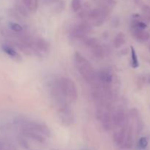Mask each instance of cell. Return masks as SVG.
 Here are the masks:
<instances>
[{"mask_svg":"<svg viewBox=\"0 0 150 150\" xmlns=\"http://www.w3.org/2000/svg\"><path fill=\"white\" fill-rule=\"evenodd\" d=\"M125 43V35L123 32H120L117 36L114 38V45L115 48H119L122 46Z\"/></svg>","mask_w":150,"mask_h":150,"instance_id":"cell-12","label":"cell"},{"mask_svg":"<svg viewBox=\"0 0 150 150\" xmlns=\"http://www.w3.org/2000/svg\"><path fill=\"white\" fill-rule=\"evenodd\" d=\"M100 121L102 122L103 127L105 130L108 131L111 130L113 127V120H112V114L108 111H105L103 113V115L101 117Z\"/></svg>","mask_w":150,"mask_h":150,"instance_id":"cell-6","label":"cell"},{"mask_svg":"<svg viewBox=\"0 0 150 150\" xmlns=\"http://www.w3.org/2000/svg\"><path fill=\"white\" fill-rule=\"evenodd\" d=\"M2 50L4 51V53H6V54H7V55L10 56V57L15 59H21V56L19 55V54L16 52V50L13 49L12 47L7 45H2Z\"/></svg>","mask_w":150,"mask_h":150,"instance_id":"cell-13","label":"cell"},{"mask_svg":"<svg viewBox=\"0 0 150 150\" xmlns=\"http://www.w3.org/2000/svg\"><path fill=\"white\" fill-rule=\"evenodd\" d=\"M144 125L142 122V120H138L137 122V126H136V129H137V133H139L142 130H143Z\"/></svg>","mask_w":150,"mask_h":150,"instance_id":"cell-25","label":"cell"},{"mask_svg":"<svg viewBox=\"0 0 150 150\" xmlns=\"http://www.w3.org/2000/svg\"><path fill=\"white\" fill-rule=\"evenodd\" d=\"M112 120L114 125L117 127H122L126 123L125 112L122 108H118L112 114Z\"/></svg>","mask_w":150,"mask_h":150,"instance_id":"cell-5","label":"cell"},{"mask_svg":"<svg viewBox=\"0 0 150 150\" xmlns=\"http://www.w3.org/2000/svg\"><path fill=\"white\" fill-rule=\"evenodd\" d=\"M9 27H10V29H12V30L16 32H20L23 31V27L20 24L17 23H14V22H10L9 23Z\"/></svg>","mask_w":150,"mask_h":150,"instance_id":"cell-21","label":"cell"},{"mask_svg":"<svg viewBox=\"0 0 150 150\" xmlns=\"http://www.w3.org/2000/svg\"><path fill=\"white\" fill-rule=\"evenodd\" d=\"M130 117L133 119L139 118V112L136 108H132L130 111Z\"/></svg>","mask_w":150,"mask_h":150,"instance_id":"cell-23","label":"cell"},{"mask_svg":"<svg viewBox=\"0 0 150 150\" xmlns=\"http://www.w3.org/2000/svg\"><path fill=\"white\" fill-rule=\"evenodd\" d=\"M91 49V52L93 54L94 57L97 59H102L105 55V51L100 44L92 47Z\"/></svg>","mask_w":150,"mask_h":150,"instance_id":"cell-11","label":"cell"},{"mask_svg":"<svg viewBox=\"0 0 150 150\" xmlns=\"http://www.w3.org/2000/svg\"><path fill=\"white\" fill-rule=\"evenodd\" d=\"M132 29H145L147 26L146 23H145L144 22L140 21H133L132 22Z\"/></svg>","mask_w":150,"mask_h":150,"instance_id":"cell-17","label":"cell"},{"mask_svg":"<svg viewBox=\"0 0 150 150\" xmlns=\"http://www.w3.org/2000/svg\"><path fill=\"white\" fill-rule=\"evenodd\" d=\"M35 47L39 53H46L50 50L49 44L43 39H38L35 42Z\"/></svg>","mask_w":150,"mask_h":150,"instance_id":"cell-10","label":"cell"},{"mask_svg":"<svg viewBox=\"0 0 150 150\" xmlns=\"http://www.w3.org/2000/svg\"><path fill=\"white\" fill-rule=\"evenodd\" d=\"M84 44L86 47L89 48H92V47L95 46V45H98L99 42H98V40L96 38H88V39H86L84 41Z\"/></svg>","mask_w":150,"mask_h":150,"instance_id":"cell-18","label":"cell"},{"mask_svg":"<svg viewBox=\"0 0 150 150\" xmlns=\"http://www.w3.org/2000/svg\"><path fill=\"white\" fill-rule=\"evenodd\" d=\"M138 82V86L140 87H143L144 84L146 83V77L145 76H140L137 81Z\"/></svg>","mask_w":150,"mask_h":150,"instance_id":"cell-24","label":"cell"},{"mask_svg":"<svg viewBox=\"0 0 150 150\" xmlns=\"http://www.w3.org/2000/svg\"><path fill=\"white\" fill-rule=\"evenodd\" d=\"M74 57L77 64L78 70L83 79L89 84L92 85L94 88H99L100 83L98 80L97 73L89 62L79 52L75 53Z\"/></svg>","mask_w":150,"mask_h":150,"instance_id":"cell-1","label":"cell"},{"mask_svg":"<svg viewBox=\"0 0 150 150\" xmlns=\"http://www.w3.org/2000/svg\"><path fill=\"white\" fill-rule=\"evenodd\" d=\"M58 89L61 95L72 101L77 100L78 90L76 85L73 80L68 78H61L58 81Z\"/></svg>","mask_w":150,"mask_h":150,"instance_id":"cell-2","label":"cell"},{"mask_svg":"<svg viewBox=\"0 0 150 150\" xmlns=\"http://www.w3.org/2000/svg\"><path fill=\"white\" fill-rule=\"evenodd\" d=\"M148 146V141L146 137H142L139 141V146L141 149H146Z\"/></svg>","mask_w":150,"mask_h":150,"instance_id":"cell-22","label":"cell"},{"mask_svg":"<svg viewBox=\"0 0 150 150\" xmlns=\"http://www.w3.org/2000/svg\"><path fill=\"white\" fill-rule=\"evenodd\" d=\"M81 0H72V10L74 12H78L81 8Z\"/></svg>","mask_w":150,"mask_h":150,"instance_id":"cell-20","label":"cell"},{"mask_svg":"<svg viewBox=\"0 0 150 150\" xmlns=\"http://www.w3.org/2000/svg\"><path fill=\"white\" fill-rule=\"evenodd\" d=\"M23 3L26 5L29 10L31 11L35 12L38 7V0H23Z\"/></svg>","mask_w":150,"mask_h":150,"instance_id":"cell-15","label":"cell"},{"mask_svg":"<svg viewBox=\"0 0 150 150\" xmlns=\"http://www.w3.org/2000/svg\"><path fill=\"white\" fill-rule=\"evenodd\" d=\"M88 17L90 19H92V20L97 21L98 19H102V20L104 21V17L102 15V11L99 8L94 9V10L89 12V16H88Z\"/></svg>","mask_w":150,"mask_h":150,"instance_id":"cell-14","label":"cell"},{"mask_svg":"<svg viewBox=\"0 0 150 150\" xmlns=\"http://www.w3.org/2000/svg\"><path fill=\"white\" fill-rule=\"evenodd\" d=\"M91 32L92 28L90 25L86 22H83L75 26L72 30L71 34L76 39L81 40L86 38V35L89 34Z\"/></svg>","mask_w":150,"mask_h":150,"instance_id":"cell-3","label":"cell"},{"mask_svg":"<svg viewBox=\"0 0 150 150\" xmlns=\"http://www.w3.org/2000/svg\"><path fill=\"white\" fill-rule=\"evenodd\" d=\"M130 49H131V64L132 67L133 68H137L139 66V59H138L137 54H136V51H135V48L133 46L130 47Z\"/></svg>","mask_w":150,"mask_h":150,"instance_id":"cell-16","label":"cell"},{"mask_svg":"<svg viewBox=\"0 0 150 150\" xmlns=\"http://www.w3.org/2000/svg\"><path fill=\"white\" fill-rule=\"evenodd\" d=\"M98 80L103 86H111V83H113L114 78L113 75L109 70H101L98 72L97 74Z\"/></svg>","mask_w":150,"mask_h":150,"instance_id":"cell-4","label":"cell"},{"mask_svg":"<svg viewBox=\"0 0 150 150\" xmlns=\"http://www.w3.org/2000/svg\"><path fill=\"white\" fill-rule=\"evenodd\" d=\"M144 18L146 21L150 22V7L147 5H144L142 8Z\"/></svg>","mask_w":150,"mask_h":150,"instance_id":"cell-19","label":"cell"},{"mask_svg":"<svg viewBox=\"0 0 150 150\" xmlns=\"http://www.w3.org/2000/svg\"><path fill=\"white\" fill-rule=\"evenodd\" d=\"M133 35L137 40L140 42H145L149 39L150 35L148 32L145 31L144 29H133Z\"/></svg>","mask_w":150,"mask_h":150,"instance_id":"cell-9","label":"cell"},{"mask_svg":"<svg viewBox=\"0 0 150 150\" xmlns=\"http://www.w3.org/2000/svg\"><path fill=\"white\" fill-rule=\"evenodd\" d=\"M127 124H125L122 126L121 130L119 132L114 133V141L118 146H122L124 143L125 139L126 133H127Z\"/></svg>","mask_w":150,"mask_h":150,"instance_id":"cell-7","label":"cell"},{"mask_svg":"<svg viewBox=\"0 0 150 150\" xmlns=\"http://www.w3.org/2000/svg\"><path fill=\"white\" fill-rule=\"evenodd\" d=\"M133 145V127H127V133H126L125 139L124 143L122 145V147L125 149H130Z\"/></svg>","mask_w":150,"mask_h":150,"instance_id":"cell-8","label":"cell"},{"mask_svg":"<svg viewBox=\"0 0 150 150\" xmlns=\"http://www.w3.org/2000/svg\"><path fill=\"white\" fill-rule=\"evenodd\" d=\"M146 82L149 83V84H150V74L148 75V76L146 77Z\"/></svg>","mask_w":150,"mask_h":150,"instance_id":"cell-26","label":"cell"}]
</instances>
